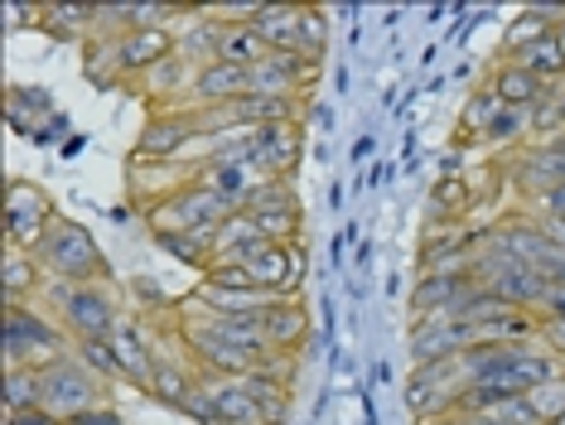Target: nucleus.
<instances>
[{
    "label": "nucleus",
    "instance_id": "f257e3e1",
    "mask_svg": "<svg viewBox=\"0 0 565 425\" xmlns=\"http://www.w3.org/2000/svg\"><path fill=\"white\" fill-rule=\"evenodd\" d=\"M40 305L58 319V329L73 339V348L93 343V339H111L117 325L126 319L111 286H63V280H49Z\"/></svg>",
    "mask_w": 565,
    "mask_h": 425
},
{
    "label": "nucleus",
    "instance_id": "f03ea898",
    "mask_svg": "<svg viewBox=\"0 0 565 425\" xmlns=\"http://www.w3.org/2000/svg\"><path fill=\"white\" fill-rule=\"evenodd\" d=\"M34 256H40L49 280H63V286H111V262L102 256L93 232L73 223V217H58Z\"/></svg>",
    "mask_w": 565,
    "mask_h": 425
},
{
    "label": "nucleus",
    "instance_id": "7ed1b4c3",
    "mask_svg": "<svg viewBox=\"0 0 565 425\" xmlns=\"http://www.w3.org/2000/svg\"><path fill=\"white\" fill-rule=\"evenodd\" d=\"M73 353V339L44 305H6V368L44 372Z\"/></svg>",
    "mask_w": 565,
    "mask_h": 425
},
{
    "label": "nucleus",
    "instance_id": "20e7f679",
    "mask_svg": "<svg viewBox=\"0 0 565 425\" xmlns=\"http://www.w3.org/2000/svg\"><path fill=\"white\" fill-rule=\"evenodd\" d=\"M102 402H111V386L102 382L78 353L58 358V363H49L40 372V406L49 411V416L73 421V416H83V411H93Z\"/></svg>",
    "mask_w": 565,
    "mask_h": 425
},
{
    "label": "nucleus",
    "instance_id": "39448f33",
    "mask_svg": "<svg viewBox=\"0 0 565 425\" xmlns=\"http://www.w3.org/2000/svg\"><path fill=\"white\" fill-rule=\"evenodd\" d=\"M58 209L49 199L44 184L34 179H10L6 184V247H20V252H40V242L49 237V227L58 223Z\"/></svg>",
    "mask_w": 565,
    "mask_h": 425
},
{
    "label": "nucleus",
    "instance_id": "423d86ee",
    "mask_svg": "<svg viewBox=\"0 0 565 425\" xmlns=\"http://www.w3.org/2000/svg\"><path fill=\"white\" fill-rule=\"evenodd\" d=\"M233 213L237 209L227 199H217V193H209L203 184H189V189L170 193L164 203H156V209L146 213V227H150V237H156V232H217Z\"/></svg>",
    "mask_w": 565,
    "mask_h": 425
},
{
    "label": "nucleus",
    "instance_id": "0eeeda50",
    "mask_svg": "<svg viewBox=\"0 0 565 425\" xmlns=\"http://www.w3.org/2000/svg\"><path fill=\"white\" fill-rule=\"evenodd\" d=\"M469 392V372L459 368V358H445V363L416 368L406 382V406L416 421H435V416H459Z\"/></svg>",
    "mask_w": 565,
    "mask_h": 425
},
{
    "label": "nucleus",
    "instance_id": "6e6552de",
    "mask_svg": "<svg viewBox=\"0 0 565 425\" xmlns=\"http://www.w3.org/2000/svg\"><path fill=\"white\" fill-rule=\"evenodd\" d=\"M194 179H199V164H189V160H131L126 155V199L140 213H150L170 193L189 189Z\"/></svg>",
    "mask_w": 565,
    "mask_h": 425
},
{
    "label": "nucleus",
    "instance_id": "1a4fd4ad",
    "mask_svg": "<svg viewBox=\"0 0 565 425\" xmlns=\"http://www.w3.org/2000/svg\"><path fill=\"white\" fill-rule=\"evenodd\" d=\"M242 217H252L271 242H300V199H295V179H266L262 189L242 203Z\"/></svg>",
    "mask_w": 565,
    "mask_h": 425
},
{
    "label": "nucleus",
    "instance_id": "9d476101",
    "mask_svg": "<svg viewBox=\"0 0 565 425\" xmlns=\"http://www.w3.org/2000/svg\"><path fill=\"white\" fill-rule=\"evenodd\" d=\"M194 140H199L194 111H146L131 160H184Z\"/></svg>",
    "mask_w": 565,
    "mask_h": 425
},
{
    "label": "nucleus",
    "instance_id": "9b49d317",
    "mask_svg": "<svg viewBox=\"0 0 565 425\" xmlns=\"http://www.w3.org/2000/svg\"><path fill=\"white\" fill-rule=\"evenodd\" d=\"M305 160V121H271L252 131V164L266 179H295Z\"/></svg>",
    "mask_w": 565,
    "mask_h": 425
},
{
    "label": "nucleus",
    "instance_id": "f8f14e48",
    "mask_svg": "<svg viewBox=\"0 0 565 425\" xmlns=\"http://www.w3.org/2000/svg\"><path fill=\"white\" fill-rule=\"evenodd\" d=\"M469 343H479V333L469 325L449 315H430V319H411V363L416 368H430V363H445V358H459Z\"/></svg>",
    "mask_w": 565,
    "mask_h": 425
},
{
    "label": "nucleus",
    "instance_id": "ddd939ff",
    "mask_svg": "<svg viewBox=\"0 0 565 425\" xmlns=\"http://www.w3.org/2000/svg\"><path fill=\"white\" fill-rule=\"evenodd\" d=\"M111 348L121 358V372H126V386L150 396V378H156V363H160V343H156V329L146 325L140 315H126L117 333H111Z\"/></svg>",
    "mask_w": 565,
    "mask_h": 425
},
{
    "label": "nucleus",
    "instance_id": "4468645a",
    "mask_svg": "<svg viewBox=\"0 0 565 425\" xmlns=\"http://www.w3.org/2000/svg\"><path fill=\"white\" fill-rule=\"evenodd\" d=\"M247 93H252V68L227 63V59H213V63H203L194 87H189V111L227 107V102H242Z\"/></svg>",
    "mask_w": 565,
    "mask_h": 425
},
{
    "label": "nucleus",
    "instance_id": "2eb2a0df",
    "mask_svg": "<svg viewBox=\"0 0 565 425\" xmlns=\"http://www.w3.org/2000/svg\"><path fill=\"white\" fill-rule=\"evenodd\" d=\"M174 54V30H131L117 39V68H121V83L136 87L156 63H164Z\"/></svg>",
    "mask_w": 565,
    "mask_h": 425
},
{
    "label": "nucleus",
    "instance_id": "dca6fc26",
    "mask_svg": "<svg viewBox=\"0 0 565 425\" xmlns=\"http://www.w3.org/2000/svg\"><path fill=\"white\" fill-rule=\"evenodd\" d=\"M194 184H203L209 193H217V199H227L233 209L242 213V203L252 199L256 189L266 184V174L256 170L252 160H213V164H199V179Z\"/></svg>",
    "mask_w": 565,
    "mask_h": 425
},
{
    "label": "nucleus",
    "instance_id": "f3484780",
    "mask_svg": "<svg viewBox=\"0 0 565 425\" xmlns=\"http://www.w3.org/2000/svg\"><path fill=\"white\" fill-rule=\"evenodd\" d=\"M469 286H479L469 270H420L416 290H411V319L449 315V305H455Z\"/></svg>",
    "mask_w": 565,
    "mask_h": 425
},
{
    "label": "nucleus",
    "instance_id": "a211bd4d",
    "mask_svg": "<svg viewBox=\"0 0 565 425\" xmlns=\"http://www.w3.org/2000/svg\"><path fill=\"white\" fill-rule=\"evenodd\" d=\"M203 392L213 396L223 425H262V406H256L247 378H223V372H199Z\"/></svg>",
    "mask_w": 565,
    "mask_h": 425
},
{
    "label": "nucleus",
    "instance_id": "6ab92c4d",
    "mask_svg": "<svg viewBox=\"0 0 565 425\" xmlns=\"http://www.w3.org/2000/svg\"><path fill=\"white\" fill-rule=\"evenodd\" d=\"M0 286H6V305H40V295L49 290V276L34 252L6 247V262H0Z\"/></svg>",
    "mask_w": 565,
    "mask_h": 425
},
{
    "label": "nucleus",
    "instance_id": "aec40b11",
    "mask_svg": "<svg viewBox=\"0 0 565 425\" xmlns=\"http://www.w3.org/2000/svg\"><path fill=\"white\" fill-rule=\"evenodd\" d=\"M262 325H266V339H271V353H300L305 333H310V315H305L300 295H286L271 309H262Z\"/></svg>",
    "mask_w": 565,
    "mask_h": 425
},
{
    "label": "nucleus",
    "instance_id": "412c9836",
    "mask_svg": "<svg viewBox=\"0 0 565 425\" xmlns=\"http://www.w3.org/2000/svg\"><path fill=\"white\" fill-rule=\"evenodd\" d=\"M6 116H10V126H15L20 136H30V140H44L40 121H54L58 126L54 97H49L44 87H24V83H10L6 87Z\"/></svg>",
    "mask_w": 565,
    "mask_h": 425
},
{
    "label": "nucleus",
    "instance_id": "4be33fe9",
    "mask_svg": "<svg viewBox=\"0 0 565 425\" xmlns=\"http://www.w3.org/2000/svg\"><path fill=\"white\" fill-rule=\"evenodd\" d=\"M488 87H493L498 97L508 102V107H522V111H532L536 102H542L551 87L542 83L536 73H526L522 63H512V59H498L493 68H488Z\"/></svg>",
    "mask_w": 565,
    "mask_h": 425
},
{
    "label": "nucleus",
    "instance_id": "5701e85b",
    "mask_svg": "<svg viewBox=\"0 0 565 425\" xmlns=\"http://www.w3.org/2000/svg\"><path fill=\"white\" fill-rule=\"evenodd\" d=\"M93 15L97 6H73V0H44V24L40 30L49 39H58V44H87L93 39Z\"/></svg>",
    "mask_w": 565,
    "mask_h": 425
},
{
    "label": "nucleus",
    "instance_id": "b1692460",
    "mask_svg": "<svg viewBox=\"0 0 565 425\" xmlns=\"http://www.w3.org/2000/svg\"><path fill=\"white\" fill-rule=\"evenodd\" d=\"M300 20H305V6H262L252 30L266 39L271 54H300Z\"/></svg>",
    "mask_w": 565,
    "mask_h": 425
},
{
    "label": "nucleus",
    "instance_id": "393cba45",
    "mask_svg": "<svg viewBox=\"0 0 565 425\" xmlns=\"http://www.w3.org/2000/svg\"><path fill=\"white\" fill-rule=\"evenodd\" d=\"M430 217L440 223H469L473 217V179L469 174H440L430 184Z\"/></svg>",
    "mask_w": 565,
    "mask_h": 425
},
{
    "label": "nucleus",
    "instance_id": "a878e982",
    "mask_svg": "<svg viewBox=\"0 0 565 425\" xmlns=\"http://www.w3.org/2000/svg\"><path fill=\"white\" fill-rule=\"evenodd\" d=\"M508 102L493 93V87H473L469 102L459 107V146H473V140H488V126L498 121V111H503Z\"/></svg>",
    "mask_w": 565,
    "mask_h": 425
},
{
    "label": "nucleus",
    "instance_id": "bb28decb",
    "mask_svg": "<svg viewBox=\"0 0 565 425\" xmlns=\"http://www.w3.org/2000/svg\"><path fill=\"white\" fill-rule=\"evenodd\" d=\"M213 237L217 232H156V247L170 256V262L189 266V270H209L213 266Z\"/></svg>",
    "mask_w": 565,
    "mask_h": 425
},
{
    "label": "nucleus",
    "instance_id": "cd10ccee",
    "mask_svg": "<svg viewBox=\"0 0 565 425\" xmlns=\"http://www.w3.org/2000/svg\"><path fill=\"white\" fill-rule=\"evenodd\" d=\"M512 63H522L526 73H536L546 87H561L565 83V30L542 39V44H532L522 59H512Z\"/></svg>",
    "mask_w": 565,
    "mask_h": 425
},
{
    "label": "nucleus",
    "instance_id": "c85d7f7f",
    "mask_svg": "<svg viewBox=\"0 0 565 425\" xmlns=\"http://www.w3.org/2000/svg\"><path fill=\"white\" fill-rule=\"evenodd\" d=\"M483 146H498V150H522V146H532V111L503 107V111H498V121L488 126V140H483Z\"/></svg>",
    "mask_w": 565,
    "mask_h": 425
},
{
    "label": "nucleus",
    "instance_id": "c756f323",
    "mask_svg": "<svg viewBox=\"0 0 565 425\" xmlns=\"http://www.w3.org/2000/svg\"><path fill=\"white\" fill-rule=\"evenodd\" d=\"M271 49H266V39L252 30V24H237V30H223V44H217V59L227 63H242V68H256Z\"/></svg>",
    "mask_w": 565,
    "mask_h": 425
},
{
    "label": "nucleus",
    "instance_id": "7c9ffc66",
    "mask_svg": "<svg viewBox=\"0 0 565 425\" xmlns=\"http://www.w3.org/2000/svg\"><path fill=\"white\" fill-rule=\"evenodd\" d=\"M247 386L262 406V425H286V411H290V392L280 382H271L266 372H247Z\"/></svg>",
    "mask_w": 565,
    "mask_h": 425
},
{
    "label": "nucleus",
    "instance_id": "2f4dec72",
    "mask_svg": "<svg viewBox=\"0 0 565 425\" xmlns=\"http://www.w3.org/2000/svg\"><path fill=\"white\" fill-rule=\"evenodd\" d=\"M40 406V372L6 368V416H24Z\"/></svg>",
    "mask_w": 565,
    "mask_h": 425
},
{
    "label": "nucleus",
    "instance_id": "473e14b6",
    "mask_svg": "<svg viewBox=\"0 0 565 425\" xmlns=\"http://www.w3.org/2000/svg\"><path fill=\"white\" fill-rule=\"evenodd\" d=\"M73 353H78L83 363L93 368V372H97V378L107 382V386H121V382H126V372H121V358H117V348H111V339L78 343V348H73Z\"/></svg>",
    "mask_w": 565,
    "mask_h": 425
},
{
    "label": "nucleus",
    "instance_id": "72a5a7b5",
    "mask_svg": "<svg viewBox=\"0 0 565 425\" xmlns=\"http://www.w3.org/2000/svg\"><path fill=\"white\" fill-rule=\"evenodd\" d=\"M526 402H532V411L546 425H561L565 421V372H556V378L542 382V386H532V392H526Z\"/></svg>",
    "mask_w": 565,
    "mask_h": 425
},
{
    "label": "nucleus",
    "instance_id": "f704fd0d",
    "mask_svg": "<svg viewBox=\"0 0 565 425\" xmlns=\"http://www.w3.org/2000/svg\"><path fill=\"white\" fill-rule=\"evenodd\" d=\"M300 54H310V59H324V54H329V10H324V6H305V20H300Z\"/></svg>",
    "mask_w": 565,
    "mask_h": 425
},
{
    "label": "nucleus",
    "instance_id": "c9c22d12",
    "mask_svg": "<svg viewBox=\"0 0 565 425\" xmlns=\"http://www.w3.org/2000/svg\"><path fill=\"white\" fill-rule=\"evenodd\" d=\"M30 24L34 30L44 24V0H10L6 6V30L15 34V30H30Z\"/></svg>",
    "mask_w": 565,
    "mask_h": 425
},
{
    "label": "nucleus",
    "instance_id": "e433bc0d",
    "mask_svg": "<svg viewBox=\"0 0 565 425\" xmlns=\"http://www.w3.org/2000/svg\"><path fill=\"white\" fill-rule=\"evenodd\" d=\"M179 416H189L194 425H223V416H217V406H213V396L203 392V382L189 392V402L179 406Z\"/></svg>",
    "mask_w": 565,
    "mask_h": 425
},
{
    "label": "nucleus",
    "instance_id": "4c0bfd02",
    "mask_svg": "<svg viewBox=\"0 0 565 425\" xmlns=\"http://www.w3.org/2000/svg\"><path fill=\"white\" fill-rule=\"evenodd\" d=\"M536 343L565 363V319H536Z\"/></svg>",
    "mask_w": 565,
    "mask_h": 425
},
{
    "label": "nucleus",
    "instance_id": "58836bf2",
    "mask_svg": "<svg viewBox=\"0 0 565 425\" xmlns=\"http://www.w3.org/2000/svg\"><path fill=\"white\" fill-rule=\"evenodd\" d=\"M63 425H131L121 416V406L117 402H102L93 411H83V416H73V421H63Z\"/></svg>",
    "mask_w": 565,
    "mask_h": 425
},
{
    "label": "nucleus",
    "instance_id": "ea45409f",
    "mask_svg": "<svg viewBox=\"0 0 565 425\" xmlns=\"http://www.w3.org/2000/svg\"><path fill=\"white\" fill-rule=\"evenodd\" d=\"M10 425H63L58 416H49L44 406H34V411H24V416H6Z\"/></svg>",
    "mask_w": 565,
    "mask_h": 425
},
{
    "label": "nucleus",
    "instance_id": "a19ab883",
    "mask_svg": "<svg viewBox=\"0 0 565 425\" xmlns=\"http://www.w3.org/2000/svg\"><path fill=\"white\" fill-rule=\"evenodd\" d=\"M455 421H459V425H508L503 416H498V411H459Z\"/></svg>",
    "mask_w": 565,
    "mask_h": 425
},
{
    "label": "nucleus",
    "instance_id": "79ce46f5",
    "mask_svg": "<svg viewBox=\"0 0 565 425\" xmlns=\"http://www.w3.org/2000/svg\"><path fill=\"white\" fill-rule=\"evenodd\" d=\"M420 425H459L455 416H435V421H420Z\"/></svg>",
    "mask_w": 565,
    "mask_h": 425
}]
</instances>
